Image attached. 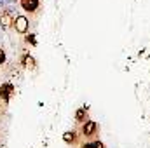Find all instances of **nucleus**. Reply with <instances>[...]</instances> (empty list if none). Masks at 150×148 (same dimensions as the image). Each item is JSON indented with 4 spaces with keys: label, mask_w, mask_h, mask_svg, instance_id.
<instances>
[{
    "label": "nucleus",
    "mask_w": 150,
    "mask_h": 148,
    "mask_svg": "<svg viewBox=\"0 0 150 148\" xmlns=\"http://www.w3.org/2000/svg\"><path fill=\"white\" fill-rule=\"evenodd\" d=\"M96 131H98V125H96L94 122H86V124H84V127H82L84 136H94V134H96Z\"/></svg>",
    "instance_id": "nucleus-2"
},
{
    "label": "nucleus",
    "mask_w": 150,
    "mask_h": 148,
    "mask_svg": "<svg viewBox=\"0 0 150 148\" xmlns=\"http://www.w3.org/2000/svg\"><path fill=\"white\" fill-rule=\"evenodd\" d=\"M82 148H103V145H101V141H89Z\"/></svg>",
    "instance_id": "nucleus-5"
},
{
    "label": "nucleus",
    "mask_w": 150,
    "mask_h": 148,
    "mask_svg": "<svg viewBox=\"0 0 150 148\" xmlns=\"http://www.w3.org/2000/svg\"><path fill=\"white\" fill-rule=\"evenodd\" d=\"M5 61V54H4V51L0 49V63H4Z\"/></svg>",
    "instance_id": "nucleus-9"
},
{
    "label": "nucleus",
    "mask_w": 150,
    "mask_h": 148,
    "mask_svg": "<svg viewBox=\"0 0 150 148\" xmlns=\"http://www.w3.org/2000/svg\"><path fill=\"white\" fill-rule=\"evenodd\" d=\"M14 26H16V30L18 32H26L28 30V19L25 18V16H19V18H16V21H14Z\"/></svg>",
    "instance_id": "nucleus-1"
},
{
    "label": "nucleus",
    "mask_w": 150,
    "mask_h": 148,
    "mask_svg": "<svg viewBox=\"0 0 150 148\" xmlns=\"http://www.w3.org/2000/svg\"><path fill=\"white\" fill-rule=\"evenodd\" d=\"M63 138H65V141H67V143H75V134H74V132H67Z\"/></svg>",
    "instance_id": "nucleus-6"
},
{
    "label": "nucleus",
    "mask_w": 150,
    "mask_h": 148,
    "mask_svg": "<svg viewBox=\"0 0 150 148\" xmlns=\"http://www.w3.org/2000/svg\"><path fill=\"white\" fill-rule=\"evenodd\" d=\"M21 5H23L25 11L33 12V11L38 7V0H21Z\"/></svg>",
    "instance_id": "nucleus-3"
},
{
    "label": "nucleus",
    "mask_w": 150,
    "mask_h": 148,
    "mask_svg": "<svg viewBox=\"0 0 150 148\" xmlns=\"http://www.w3.org/2000/svg\"><path fill=\"white\" fill-rule=\"evenodd\" d=\"M0 94H2V98H4V99H9V96L12 94V85H11V84H5V85L2 87Z\"/></svg>",
    "instance_id": "nucleus-4"
},
{
    "label": "nucleus",
    "mask_w": 150,
    "mask_h": 148,
    "mask_svg": "<svg viewBox=\"0 0 150 148\" xmlns=\"http://www.w3.org/2000/svg\"><path fill=\"white\" fill-rule=\"evenodd\" d=\"M4 25L9 26V14H4Z\"/></svg>",
    "instance_id": "nucleus-8"
},
{
    "label": "nucleus",
    "mask_w": 150,
    "mask_h": 148,
    "mask_svg": "<svg viewBox=\"0 0 150 148\" xmlns=\"http://www.w3.org/2000/svg\"><path fill=\"white\" fill-rule=\"evenodd\" d=\"M84 117H86V111H84V110L77 111V120H84Z\"/></svg>",
    "instance_id": "nucleus-7"
}]
</instances>
